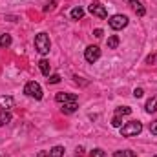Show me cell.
<instances>
[{
  "label": "cell",
  "mask_w": 157,
  "mask_h": 157,
  "mask_svg": "<svg viewBox=\"0 0 157 157\" xmlns=\"http://www.w3.org/2000/svg\"><path fill=\"white\" fill-rule=\"evenodd\" d=\"M119 42H121V40H119L117 35H112V37L108 39V48H110V49H115L119 46Z\"/></svg>",
  "instance_id": "18"
},
{
  "label": "cell",
  "mask_w": 157,
  "mask_h": 157,
  "mask_svg": "<svg viewBox=\"0 0 157 157\" xmlns=\"http://www.w3.org/2000/svg\"><path fill=\"white\" fill-rule=\"evenodd\" d=\"M55 101H57L59 104H66V102H75L77 97H75L73 93H57V95H55Z\"/></svg>",
  "instance_id": "7"
},
{
  "label": "cell",
  "mask_w": 157,
  "mask_h": 157,
  "mask_svg": "<svg viewBox=\"0 0 157 157\" xmlns=\"http://www.w3.org/2000/svg\"><path fill=\"white\" fill-rule=\"evenodd\" d=\"M82 17H84V9L82 7H73L71 9V18L73 20H80Z\"/></svg>",
  "instance_id": "14"
},
{
  "label": "cell",
  "mask_w": 157,
  "mask_h": 157,
  "mask_svg": "<svg viewBox=\"0 0 157 157\" xmlns=\"http://www.w3.org/2000/svg\"><path fill=\"white\" fill-rule=\"evenodd\" d=\"M48 82L49 84H57V82H60V77L59 75H51V77L48 78Z\"/></svg>",
  "instance_id": "25"
},
{
  "label": "cell",
  "mask_w": 157,
  "mask_h": 157,
  "mask_svg": "<svg viewBox=\"0 0 157 157\" xmlns=\"http://www.w3.org/2000/svg\"><path fill=\"white\" fill-rule=\"evenodd\" d=\"M77 108H78V104H77V101L75 102H66V104H62V113H66V115H71V113H75L77 112Z\"/></svg>",
  "instance_id": "10"
},
{
  "label": "cell",
  "mask_w": 157,
  "mask_h": 157,
  "mask_svg": "<svg viewBox=\"0 0 157 157\" xmlns=\"http://www.w3.org/2000/svg\"><path fill=\"white\" fill-rule=\"evenodd\" d=\"M35 49L39 51L40 55H48L49 49H51V40L46 33H39L35 37Z\"/></svg>",
  "instance_id": "2"
},
{
  "label": "cell",
  "mask_w": 157,
  "mask_h": 157,
  "mask_svg": "<svg viewBox=\"0 0 157 157\" xmlns=\"http://www.w3.org/2000/svg\"><path fill=\"white\" fill-rule=\"evenodd\" d=\"M84 59H86V62H90V64L97 62V60L101 59V49H99V46H88V48L84 49Z\"/></svg>",
  "instance_id": "4"
},
{
  "label": "cell",
  "mask_w": 157,
  "mask_h": 157,
  "mask_svg": "<svg viewBox=\"0 0 157 157\" xmlns=\"http://www.w3.org/2000/svg\"><path fill=\"white\" fill-rule=\"evenodd\" d=\"M7 122H11V113L7 110H0V128Z\"/></svg>",
  "instance_id": "12"
},
{
  "label": "cell",
  "mask_w": 157,
  "mask_h": 157,
  "mask_svg": "<svg viewBox=\"0 0 157 157\" xmlns=\"http://www.w3.org/2000/svg\"><path fill=\"white\" fill-rule=\"evenodd\" d=\"M155 157H157V155H155Z\"/></svg>",
  "instance_id": "29"
},
{
  "label": "cell",
  "mask_w": 157,
  "mask_h": 157,
  "mask_svg": "<svg viewBox=\"0 0 157 157\" xmlns=\"http://www.w3.org/2000/svg\"><path fill=\"white\" fill-rule=\"evenodd\" d=\"M130 113H132V108H128V106H121V108L115 110V115H119V117H122V115H130Z\"/></svg>",
  "instance_id": "17"
},
{
  "label": "cell",
  "mask_w": 157,
  "mask_h": 157,
  "mask_svg": "<svg viewBox=\"0 0 157 157\" xmlns=\"http://www.w3.org/2000/svg\"><path fill=\"white\" fill-rule=\"evenodd\" d=\"M128 4L132 6V9L139 15V17H144V13H146V9H144V6L139 2V0H128Z\"/></svg>",
  "instance_id": "8"
},
{
  "label": "cell",
  "mask_w": 157,
  "mask_h": 157,
  "mask_svg": "<svg viewBox=\"0 0 157 157\" xmlns=\"http://www.w3.org/2000/svg\"><path fill=\"white\" fill-rule=\"evenodd\" d=\"M91 157H106V154H104V150H101V148H95V150H91V154H90Z\"/></svg>",
  "instance_id": "20"
},
{
  "label": "cell",
  "mask_w": 157,
  "mask_h": 157,
  "mask_svg": "<svg viewBox=\"0 0 157 157\" xmlns=\"http://www.w3.org/2000/svg\"><path fill=\"white\" fill-rule=\"evenodd\" d=\"M88 11H90L93 17H99V18H106V17H108V11H106V7H104L101 2H91L90 7H88Z\"/></svg>",
  "instance_id": "6"
},
{
  "label": "cell",
  "mask_w": 157,
  "mask_h": 157,
  "mask_svg": "<svg viewBox=\"0 0 157 157\" xmlns=\"http://www.w3.org/2000/svg\"><path fill=\"white\" fill-rule=\"evenodd\" d=\"M55 6H57V2L53 0V2H49V4L44 7V11H46V13H48V11H53V9H55Z\"/></svg>",
  "instance_id": "24"
},
{
  "label": "cell",
  "mask_w": 157,
  "mask_h": 157,
  "mask_svg": "<svg viewBox=\"0 0 157 157\" xmlns=\"http://www.w3.org/2000/svg\"><path fill=\"white\" fill-rule=\"evenodd\" d=\"M0 46L2 48H9L11 46V35H2L0 37Z\"/></svg>",
  "instance_id": "19"
},
{
  "label": "cell",
  "mask_w": 157,
  "mask_h": 157,
  "mask_svg": "<svg viewBox=\"0 0 157 157\" xmlns=\"http://www.w3.org/2000/svg\"><path fill=\"white\" fill-rule=\"evenodd\" d=\"M93 35H95L97 39H101V37H102V29H95V31H93Z\"/></svg>",
  "instance_id": "27"
},
{
  "label": "cell",
  "mask_w": 157,
  "mask_h": 157,
  "mask_svg": "<svg viewBox=\"0 0 157 157\" xmlns=\"http://www.w3.org/2000/svg\"><path fill=\"white\" fill-rule=\"evenodd\" d=\"M39 68H40V71H42V75L49 77V62H48L46 59H42V60H39Z\"/></svg>",
  "instance_id": "13"
},
{
  "label": "cell",
  "mask_w": 157,
  "mask_h": 157,
  "mask_svg": "<svg viewBox=\"0 0 157 157\" xmlns=\"http://www.w3.org/2000/svg\"><path fill=\"white\" fill-rule=\"evenodd\" d=\"M39 157H49V154H46V152H39Z\"/></svg>",
  "instance_id": "28"
},
{
  "label": "cell",
  "mask_w": 157,
  "mask_h": 157,
  "mask_svg": "<svg viewBox=\"0 0 157 157\" xmlns=\"http://www.w3.org/2000/svg\"><path fill=\"white\" fill-rule=\"evenodd\" d=\"M143 93H144V91H143V88H135V90H133V97H135V99H141V97H143Z\"/></svg>",
  "instance_id": "22"
},
{
  "label": "cell",
  "mask_w": 157,
  "mask_h": 157,
  "mask_svg": "<svg viewBox=\"0 0 157 157\" xmlns=\"http://www.w3.org/2000/svg\"><path fill=\"white\" fill-rule=\"evenodd\" d=\"M144 110H146L148 113H155V112H157V95H154L152 99H148V101H146Z\"/></svg>",
  "instance_id": "11"
},
{
  "label": "cell",
  "mask_w": 157,
  "mask_h": 157,
  "mask_svg": "<svg viewBox=\"0 0 157 157\" xmlns=\"http://www.w3.org/2000/svg\"><path fill=\"white\" fill-rule=\"evenodd\" d=\"M143 132V124L139 122V121H130V122H126L124 126H121V133L124 135V137H135V135H139Z\"/></svg>",
  "instance_id": "1"
},
{
  "label": "cell",
  "mask_w": 157,
  "mask_h": 157,
  "mask_svg": "<svg viewBox=\"0 0 157 157\" xmlns=\"http://www.w3.org/2000/svg\"><path fill=\"white\" fill-rule=\"evenodd\" d=\"M64 155V148L62 146H53L51 152H49V157H62Z\"/></svg>",
  "instance_id": "15"
},
{
  "label": "cell",
  "mask_w": 157,
  "mask_h": 157,
  "mask_svg": "<svg viewBox=\"0 0 157 157\" xmlns=\"http://www.w3.org/2000/svg\"><path fill=\"white\" fill-rule=\"evenodd\" d=\"M126 26H128V17H126V15H113V17L110 18V28L115 29V31L126 28Z\"/></svg>",
  "instance_id": "5"
},
{
  "label": "cell",
  "mask_w": 157,
  "mask_h": 157,
  "mask_svg": "<svg viewBox=\"0 0 157 157\" xmlns=\"http://www.w3.org/2000/svg\"><path fill=\"white\" fill-rule=\"evenodd\" d=\"M13 106H15V99H13V97H9V95H2V97H0V108L9 110V108H13Z\"/></svg>",
  "instance_id": "9"
},
{
  "label": "cell",
  "mask_w": 157,
  "mask_h": 157,
  "mask_svg": "<svg viewBox=\"0 0 157 157\" xmlns=\"http://www.w3.org/2000/svg\"><path fill=\"white\" fill-rule=\"evenodd\" d=\"M150 132H152L154 135H157V121H154V122L150 124Z\"/></svg>",
  "instance_id": "26"
},
{
  "label": "cell",
  "mask_w": 157,
  "mask_h": 157,
  "mask_svg": "<svg viewBox=\"0 0 157 157\" xmlns=\"http://www.w3.org/2000/svg\"><path fill=\"white\" fill-rule=\"evenodd\" d=\"M112 126H113V128H121V126H122V121H121L119 115H115V117L112 119Z\"/></svg>",
  "instance_id": "21"
},
{
  "label": "cell",
  "mask_w": 157,
  "mask_h": 157,
  "mask_svg": "<svg viewBox=\"0 0 157 157\" xmlns=\"http://www.w3.org/2000/svg\"><path fill=\"white\" fill-rule=\"evenodd\" d=\"M113 157H135V152H132V150H117Z\"/></svg>",
  "instance_id": "16"
},
{
  "label": "cell",
  "mask_w": 157,
  "mask_h": 157,
  "mask_svg": "<svg viewBox=\"0 0 157 157\" xmlns=\"http://www.w3.org/2000/svg\"><path fill=\"white\" fill-rule=\"evenodd\" d=\"M146 64H157V53H155V55L146 57Z\"/></svg>",
  "instance_id": "23"
},
{
  "label": "cell",
  "mask_w": 157,
  "mask_h": 157,
  "mask_svg": "<svg viewBox=\"0 0 157 157\" xmlns=\"http://www.w3.org/2000/svg\"><path fill=\"white\" fill-rule=\"evenodd\" d=\"M24 93L28 97H31V99H37V101L42 99V88H40L39 82H35V80H31V82H28L24 86Z\"/></svg>",
  "instance_id": "3"
}]
</instances>
